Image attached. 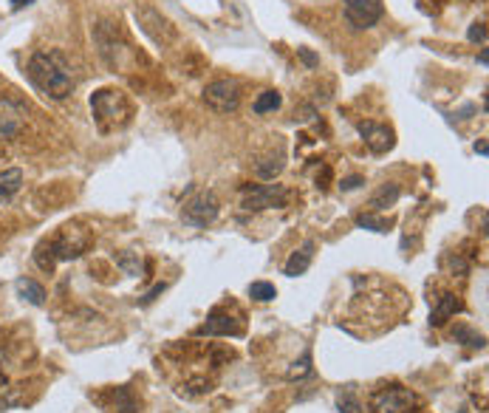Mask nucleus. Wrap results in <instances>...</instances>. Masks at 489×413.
I'll use <instances>...</instances> for the list:
<instances>
[{"label": "nucleus", "mask_w": 489, "mask_h": 413, "mask_svg": "<svg viewBox=\"0 0 489 413\" xmlns=\"http://www.w3.org/2000/svg\"><path fill=\"white\" fill-rule=\"evenodd\" d=\"M108 396H111V405H105L108 413H139V402L133 399L127 385H119V388L108 391Z\"/></svg>", "instance_id": "4468645a"}, {"label": "nucleus", "mask_w": 489, "mask_h": 413, "mask_svg": "<svg viewBox=\"0 0 489 413\" xmlns=\"http://www.w3.org/2000/svg\"><path fill=\"white\" fill-rule=\"evenodd\" d=\"M161 292H164V283H156V286L150 289V292H147V295H145V298H142L139 303H142V306H147V303H153V300H156V298H159Z\"/></svg>", "instance_id": "c85d7f7f"}, {"label": "nucleus", "mask_w": 489, "mask_h": 413, "mask_svg": "<svg viewBox=\"0 0 489 413\" xmlns=\"http://www.w3.org/2000/svg\"><path fill=\"white\" fill-rule=\"evenodd\" d=\"M360 133H362L368 150L376 156L393 150V145H396V133L387 125H376V122H360Z\"/></svg>", "instance_id": "9b49d317"}, {"label": "nucleus", "mask_w": 489, "mask_h": 413, "mask_svg": "<svg viewBox=\"0 0 489 413\" xmlns=\"http://www.w3.org/2000/svg\"><path fill=\"white\" fill-rule=\"evenodd\" d=\"M94 40H97V49H99L102 60H105L111 68H116V65L122 63V54H127L125 40L119 37L116 26L108 23V20H99V23L94 26Z\"/></svg>", "instance_id": "1a4fd4ad"}, {"label": "nucleus", "mask_w": 489, "mask_h": 413, "mask_svg": "<svg viewBox=\"0 0 489 413\" xmlns=\"http://www.w3.org/2000/svg\"><path fill=\"white\" fill-rule=\"evenodd\" d=\"M29 79L37 91H42L51 99H65L74 91V76L71 65L63 51L49 49V51H34L29 60Z\"/></svg>", "instance_id": "f257e3e1"}, {"label": "nucleus", "mask_w": 489, "mask_h": 413, "mask_svg": "<svg viewBox=\"0 0 489 413\" xmlns=\"http://www.w3.org/2000/svg\"><path fill=\"white\" fill-rule=\"evenodd\" d=\"M467 40H470V43H486V23L481 20V23H472L470 26V31H467Z\"/></svg>", "instance_id": "393cba45"}, {"label": "nucleus", "mask_w": 489, "mask_h": 413, "mask_svg": "<svg viewBox=\"0 0 489 413\" xmlns=\"http://www.w3.org/2000/svg\"><path fill=\"white\" fill-rule=\"evenodd\" d=\"M88 243H91V235L88 232H79L74 227H63L51 241H46L49 246V252L54 261H71V258H79L85 250H88Z\"/></svg>", "instance_id": "20e7f679"}, {"label": "nucleus", "mask_w": 489, "mask_h": 413, "mask_svg": "<svg viewBox=\"0 0 489 413\" xmlns=\"http://www.w3.org/2000/svg\"><path fill=\"white\" fill-rule=\"evenodd\" d=\"M249 298H252V300H257V303H269V300H275V298H278V289H275V283L255 280V283L249 286Z\"/></svg>", "instance_id": "6ab92c4d"}, {"label": "nucleus", "mask_w": 489, "mask_h": 413, "mask_svg": "<svg viewBox=\"0 0 489 413\" xmlns=\"http://www.w3.org/2000/svg\"><path fill=\"white\" fill-rule=\"evenodd\" d=\"M12 405H17V394H15V391H12L6 399L0 396V410H6V407H12Z\"/></svg>", "instance_id": "7c9ffc66"}, {"label": "nucleus", "mask_w": 489, "mask_h": 413, "mask_svg": "<svg viewBox=\"0 0 489 413\" xmlns=\"http://www.w3.org/2000/svg\"><path fill=\"white\" fill-rule=\"evenodd\" d=\"M478 63H481V65H486V63H489V54H486V49H481V54H478Z\"/></svg>", "instance_id": "473e14b6"}, {"label": "nucleus", "mask_w": 489, "mask_h": 413, "mask_svg": "<svg viewBox=\"0 0 489 413\" xmlns=\"http://www.w3.org/2000/svg\"><path fill=\"white\" fill-rule=\"evenodd\" d=\"M204 102L215 113H232L241 105V86L235 79H215L204 88Z\"/></svg>", "instance_id": "39448f33"}, {"label": "nucleus", "mask_w": 489, "mask_h": 413, "mask_svg": "<svg viewBox=\"0 0 489 413\" xmlns=\"http://www.w3.org/2000/svg\"><path fill=\"white\" fill-rule=\"evenodd\" d=\"M314 250H317V243L314 241H305L297 252H291V258L286 261V266H283V272L289 275V277H297V275H303L308 266H311V261H314Z\"/></svg>", "instance_id": "ddd939ff"}, {"label": "nucleus", "mask_w": 489, "mask_h": 413, "mask_svg": "<svg viewBox=\"0 0 489 413\" xmlns=\"http://www.w3.org/2000/svg\"><path fill=\"white\" fill-rule=\"evenodd\" d=\"M243 210L246 213H260L272 210V206H286L289 190L283 184H257V187H243Z\"/></svg>", "instance_id": "423d86ee"}, {"label": "nucleus", "mask_w": 489, "mask_h": 413, "mask_svg": "<svg viewBox=\"0 0 489 413\" xmlns=\"http://www.w3.org/2000/svg\"><path fill=\"white\" fill-rule=\"evenodd\" d=\"M91 111H94V119H97L102 133H108L111 128H122L130 119V102L116 88H99L91 97Z\"/></svg>", "instance_id": "f03ea898"}, {"label": "nucleus", "mask_w": 489, "mask_h": 413, "mask_svg": "<svg viewBox=\"0 0 489 413\" xmlns=\"http://www.w3.org/2000/svg\"><path fill=\"white\" fill-rule=\"evenodd\" d=\"M283 170V156H275V159H263V161H257L255 164V173L260 176V179H266V181H272L278 173Z\"/></svg>", "instance_id": "aec40b11"}, {"label": "nucleus", "mask_w": 489, "mask_h": 413, "mask_svg": "<svg viewBox=\"0 0 489 413\" xmlns=\"http://www.w3.org/2000/svg\"><path fill=\"white\" fill-rule=\"evenodd\" d=\"M453 340L461 343V346H470V348H483L486 346V337L478 334L475 328H470L467 323H456L453 325Z\"/></svg>", "instance_id": "dca6fc26"}, {"label": "nucleus", "mask_w": 489, "mask_h": 413, "mask_svg": "<svg viewBox=\"0 0 489 413\" xmlns=\"http://www.w3.org/2000/svg\"><path fill=\"white\" fill-rule=\"evenodd\" d=\"M23 3H31V0H15V9H23Z\"/></svg>", "instance_id": "72a5a7b5"}, {"label": "nucleus", "mask_w": 489, "mask_h": 413, "mask_svg": "<svg viewBox=\"0 0 489 413\" xmlns=\"http://www.w3.org/2000/svg\"><path fill=\"white\" fill-rule=\"evenodd\" d=\"M464 309V303L456 298V295H441L438 300H435V306H433V311H430V325L433 328H441L444 323H447L456 311H461Z\"/></svg>", "instance_id": "f8f14e48"}, {"label": "nucleus", "mask_w": 489, "mask_h": 413, "mask_svg": "<svg viewBox=\"0 0 489 413\" xmlns=\"http://www.w3.org/2000/svg\"><path fill=\"white\" fill-rule=\"evenodd\" d=\"M23 187V170L20 168H9L0 173V201H12Z\"/></svg>", "instance_id": "2eb2a0df"}, {"label": "nucleus", "mask_w": 489, "mask_h": 413, "mask_svg": "<svg viewBox=\"0 0 489 413\" xmlns=\"http://www.w3.org/2000/svg\"><path fill=\"white\" fill-rule=\"evenodd\" d=\"M119 266H122L127 275H139V261H133V258H119Z\"/></svg>", "instance_id": "cd10ccee"}, {"label": "nucleus", "mask_w": 489, "mask_h": 413, "mask_svg": "<svg viewBox=\"0 0 489 413\" xmlns=\"http://www.w3.org/2000/svg\"><path fill=\"white\" fill-rule=\"evenodd\" d=\"M311 374V351H305L303 357H300V362H294L289 371H286V380H303V377H308Z\"/></svg>", "instance_id": "4be33fe9"}, {"label": "nucleus", "mask_w": 489, "mask_h": 413, "mask_svg": "<svg viewBox=\"0 0 489 413\" xmlns=\"http://www.w3.org/2000/svg\"><path fill=\"white\" fill-rule=\"evenodd\" d=\"M399 193H402V190H399V184H393V181H387V184H382L379 187V193L371 198V210L374 213H379V210H385V206H393L396 201H399Z\"/></svg>", "instance_id": "f3484780"}, {"label": "nucleus", "mask_w": 489, "mask_h": 413, "mask_svg": "<svg viewBox=\"0 0 489 413\" xmlns=\"http://www.w3.org/2000/svg\"><path fill=\"white\" fill-rule=\"evenodd\" d=\"M221 213V204L215 198V193L204 190V193H195L187 204H184V210H182V218L184 224L190 227H209Z\"/></svg>", "instance_id": "0eeeda50"}, {"label": "nucleus", "mask_w": 489, "mask_h": 413, "mask_svg": "<svg viewBox=\"0 0 489 413\" xmlns=\"http://www.w3.org/2000/svg\"><path fill=\"white\" fill-rule=\"evenodd\" d=\"M297 54H300V60H303L308 68H314V65L320 63V60H317V54H311L308 49H297Z\"/></svg>", "instance_id": "c756f323"}, {"label": "nucleus", "mask_w": 489, "mask_h": 413, "mask_svg": "<svg viewBox=\"0 0 489 413\" xmlns=\"http://www.w3.org/2000/svg\"><path fill=\"white\" fill-rule=\"evenodd\" d=\"M342 12L351 29L365 31L382 20L385 6H382V0H342Z\"/></svg>", "instance_id": "6e6552de"}, {"label": "nucleus", "mask_w": 489, "mask_h": 413, "mask_svg": "<svg viewBox=\"0 0 489 413\" xmlns=\"http://www.w3.org/2000/svg\"><path fill=\"white\" fill-rule=\"evenodd\" d=\"M17 133V122L12 116H0V139H12Z\"/></svg>", "instance_id": "a878e982"}, {"label": "nucleus", "mask_w": 489, "mask_h": 413, "mask_svg": "<svg viewBox=\"0 0 489 413\" xmlns=\"http://www.w3.org/2000/svg\"><path fill=\"white\" fill-rule=\"evenodd\" d=\"M280 94L278 91H263L257 99H255V105H252V111L255 113H269V111H278L280 108Z\"/></svg>", "instance_id": "412c9836"}, {"label": "nucleus", "mask_w": 489, "mask_h": 413, "mask_svg": "<svg viewBox=\"0 0 489 413\" xmlns=\"http://www.w3.org/2000/svg\"><path fill=\"white\" fill-rule=\"evenodd\" d=\"M371 413H419V396L405 385H385L371 394Z\"/></svg>", "instance_id": "7ed1b4c3"}, {"label": "nucleus", "mask_w": 489, "mask_h": 413, "mask_svg": "<svg viewBox=\"0 0 489 413\" xmlns=\"http://www.w3.org/2000/svg\"><path fill=\"white\" fill-rule=\"evenodd\" d=\"M198 334L201 337H241L243 334V325L227 311V309H212L207 323L198 328Z\"/></svg>", "instance_id": "9d476101"}, {"label": "nucleus", "mask_w": 489, "mask_h": 413, "mask_svg": "<svg viewBox=\"0 0 489 413\" xmlns=\"http://www.w3.org/2000/svg\"><path fill=\"white\" fill-rule=\"evenodd\" d=\"M17 289H20V295H23L31 306H42V303H46V289H42L37 280L20 277V280H17Z\"/></svg>", "instance_id": "a211bd4d"}, {"label": "nucleus", "mask_w": 489, "mask_h": 413, "mask_svg": "<svg viewBox=\"0 0 489 413\" xmlns=\"http://www.w3.org/2000/svg\"><path fill=\"white\" fill-rule=\"evenodd\" d=\"M475 153H481V156H486L489 153V147H486V142L481 139V142H475Z\"/></svg>", "instance_id": "2f4dec72"}, {"label": "nucleus", "mask_w": 489, "mask_h": 413, "mask_svg": "<svg viewBox=\"0 0 489 413\" xmlns=\"http://www.w3.org/2000/svg\"><path fill=\"white\" fill-rule=\"evenodd\" d=\"M362 184H365L362 176H348V179L339 181V190H342V193H351V190H357V187H362Z\"/></svg>", "instance_id": "bb28decb"}, {"label": "nucleus", "mask_w": 489, "mask_h": 413, "mask_svg": "<svg viewBox=\"0 0 489 413\" xmlns=\"http://www.w3.org/2000/svg\"><path fill=\"white\" fill-rule=\"evenodd\" d=\"M357 227L371 229V232H387V229H390V221H385V218H374V216H357Z\"/></svg>", "instance_id": "b1692460"}, {"label": "nucleus", "mask_w": 489, "mask_h": 413, "mask_svg": "<svg viewBox=\"0 0 489 413\" xmlns=\"http://www.w3.org/2000/svg\"><path fill=\"white\" fill-rule=\"evenodd\" d=\"M337 407H339V413H362V405H360V399L353 396V391L348 388V391H342L339 396H337Z\"/></svg>", "instance_id": "5701e85b"}]
</instances>
